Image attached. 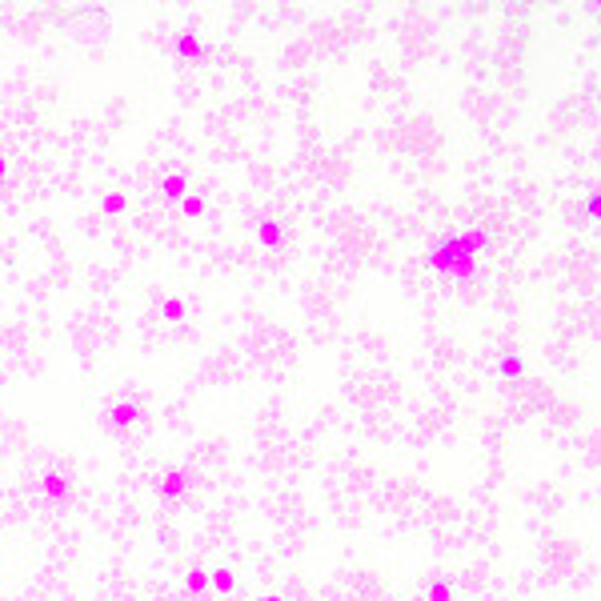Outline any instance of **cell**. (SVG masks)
<instances>
[{"label": "cell", "instance_id": "2e32d148", "mask_svg": "<svg viewBox=\"0 0 601 601\" xmlns=\"http://www.w3.org/2000/svg\"><path fill=\"white\" fill-rule=\"evenodd\" d=\"M4 177H8V161H4V157H0V180H4Z\"/></svg>", "mask_w": 601, "mask_h": 601}, {"label": "cell", "instance_id": "277c9868", "mask_svg": "<svg viewBox=\"0 0 601 601\" xmlns=\"http://www.w3.org/2000/svg\"><path fill=\"white\" fill-rule=\"evenodd\" d=\"M185 489H189V469H169L164 481L157 485V497H161V501H177Z\"/></svg>", "mask_w": 601, "mask_h": 601}, {"label": "cell", "instance_id": "3957f363", "mask_svg": "<svg viewBox=\"0 0 601 601\" xmlns=\"http://www.w3.org/2000/svg\"><path fill=\"white\" fill-rule=\"evenodd\" d=\"M525 373H529V361L521 357V353L509 349V353L497 357V377H501V381H525Z\"/></svg>", "mask_w": 601, "mask_h": 601}, {"label": "cell", "instance_id": "4fadbf2b", "mask_svg": "<svg viewBox=\"0 0 601 601\" xmlns=\"http://www.w3.org/2000/svg\"><path fill=\"white\" fill-rule=\"evenodd\" d=\"M582 217H585V221H601V193H598V189H589V193H585Z\"/></svg>", "mask_w": 601, "mask_h": 601}, {"label": "cell", "instance_id": "52a82bcc", "mask_svg": "<svg viewBox=\"0 0 601 601\" xmlns=\"http://www.w3.org/2000/svg\"><path fill=\"white\" fill-rule=\"evenodd\" d=\"M177 205H180V217H185V221H201V217H205V209H209L201 193H185Z\"/></svg>", "mask_w": 601, "mask_h": 601}, {"label": "cell", "instance_id": "6da1fadb", "mask_svg": "<svg viewBox=\"0 0 601 601\" xmlns=\"http://www.w3.org/2000/svg\"><path fill=\"white\" fill-rule=\"evenodd\" d=\"M485 249H489V228L473 225V228H461V233L441 237L437 244H429L425 265L437 276H449L457 285H465V281L477 276V253H485Z\"/></svg>", "mask_w": 601, "mask_h": 601}, {"label": "cell", "instance_id": "9a60e30c", "mask_svg": "<svg viewBox=\"0 0 601 601\" xmlns=\"http://www.w3.org/2000/svg\"><path fill=\"white\" fill-rule=\"evenodd\" d=\"M100 209H104V212H120V209H125V193H109L104 201H100Z\"/></svg>", "mask_w": 601, "mask_h": 601}, {"label": "cell", "instance_id": "7c38bea8", "mask_svg": "<svg viewBox=\"0 0 601 601\" xmlns=\"http://www.w3.org/2000/svg\"><path fill=\"white\" fill-rule=\"evenodd\" d=\"M205 589H209V573H205V569H193V573L185 577V593L196 598V593H205Z\"/></svg>", "mask_w": 601, "mask_h": 601}, {"label": "cell", "instance_id": "7a4b0ae2", "mask_svg": "<svg viewBox=\"0 0 601 601\" xmlns=\"http://www.w3.org/2000/svg\"><path fill=\"white\" fill-rule=\"evenodd\" d=\"M173 49H177L180 61H205V56H209V45H205L201 33H193V29H180L177 40H173Z\"/></svg>", "mask_w": 601, "mask_h": 601}, {"label": "cell", "instance_id": "8992f818", "mask_svg": "<svg viewBox=\"0 0 601 601\" xmlns=\"http://www.w3.org/2000/svg\"><path fill=\"white\" fill-rule=\"evenodd\" d=\"M281 237H285V228H281L276 217H260L257 221V244L260 249H281Z\"/></svg>", "mask_w": 601, "mask_h": 601}, {"label": "cell", "instance_id": "ba28073f", "mask_svg": "<svg viewBox=\"0 0 601 601\" xmlns=\"http://www.w3.org/2000/svg\"><path fill=\"white\" fill-rule=\"evenodd\" d=\"M161 193L169 196V201H180V196L189 193V180H185V173H164V177H161Z\"/></svg>", "mask_w": 601, "mask_h": 601}, {"label": "cell", "instance_id": "5b68a950", "mask_svg": "<svg viewBox=\"0 0 601 601\" xmlns=\"http://www.w3.org/2000/svg\"><path fill=\"white\" fill-rule=\"evenodd\" d=\"M136 417H141V401H116V405L109 409V425H113L116 433H125Z\"/></svg>", "mask_w": 601, "mask_h": 601}, {"label": "cell", "instance_id": "5bb4252c", "mask_svg": "<svg viewBox=\"0 0 601 601\" xmlns=\"http://www.w3.org/2000/svg\"><path fill=\"white\" fill-rule=\"evenodd\" d=\"M161 317H164V321H185V301H180V297H164V301H161Z\"/></svg>", "mask_w": 601, "mask_h": 601}, {"label": "cell", "instance_id": "e0dca14e", "mask_svg": "<svg viewBox=\"0 0 601 601\" xmlns=\"http://www.w3.org/2000/svg\"><path fill=\"white\" fill-rule=\"evenodd\" d=\"M257 601H281V598H273V593H260V598Z\"/></svg>", "mask_w": 601, "mask_h": 601}, {"label": "cell", "instance_id": "30bf717a", "mask_svg": "<svg viewBox=\"0 0 601 601\" xmlns=\"http://www.w3.org/2000/svg\"><path fill=\"white\" fill-rule=\"evenodd\" d=\"M425 601H453V582L449 577H433L425 589Z\"/></svg>", "mask_w": 601, "mask_h": 601}, {"label": "cell", "instance_id": "8fae6325", "mask_svg": "<svg viewBox=\"0 0 601 601\" xmlns=\"http://www.w3.org/2000/svg\"><path fill=\"white\" fill-rule=\"evenodd\" d=\"M233 585H237V577H233L228 569H212V573H209V589H212V593H233Z\"/></svg>", "mask_w": 601, "mask_h": 601}, {"label": "cell", "instance_id": "9c48e42d", "mask_svg": "<svg viewBox=\"0 0 601 601\" xmlns=\"http://www.w3.org/2000/svg\"><path fill=\"white\" fill-rule=\"evenodd\" d=\"M45 497H49V501H68V477L65 473H49V477H45Z\"/></svg>", "mask_w": 601, "mask_h": 601}]
</instances>
